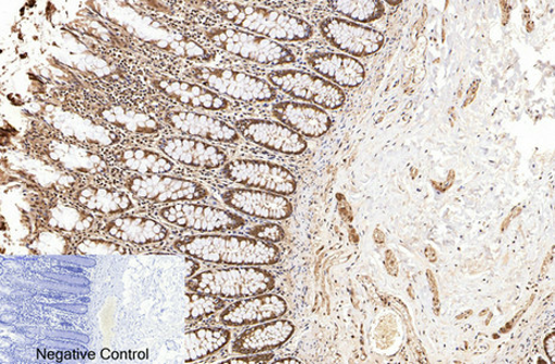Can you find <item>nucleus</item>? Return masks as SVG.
Returning a JSON list of instances; mask_svg holds the SVG:
<instances>
[{
	"label": "nucleus",
	"instance_id": "obj_1",
	"mask_svg": "<svg viewBox=\"0 0 555 364\" xmlns=\"http://www.w3.org/2000/svg\"><path fill=\"white\" fill-rule=\"evenodd\" d=\"M173 247L193 260L215 264L273 265L282 259L273 243L250 236H186L177 239Z\"/></svg>",
	"mask_w": 555,
	"mask_h": 364
},
{
	"label": "nucleus",
	"instance_id": "obj_2",
	"mask_svg": "<svg viewBox=\"0 0 555 364\" xmlns=\"http://www.w3.org/2000/svg\"><path fill=\"white\" fill-rule=\"evenodd\" d=\"M28 145L40 160L66 174L93 179L103 178L108 173L107 160L102 154L64 136L54 129L30 135Z\"/></svg>",
	"mask_w": 555,
	"mask_h": 364
},
{
	"label": "nucleus",
	"instance_id": "obj_3",
	"mask_svg": "<svg viewBox=\"0 0 555 364\" xmlns=\"http://www.w3.org/2000/svg\"><path fill=\"white\" fill-rule=\"evenodd\" d=\"M215 9L233 26L275 42L308 41L313 35V28L307 21L286 12L237 3L216 5Z\"/></svg>",
	"mask_w": 555,
	"mask_h": 364
},
{
	"label": "nucleus",
	"instance_id": "obj_4",
	"mask_svg": "<svg viewBox=\"0 0 555 364\" xmlns=\"http://www.w3.org/2000/svg\"><path fill=\"white\" fill-rule=\"evenodd\" d=\"M274 286V276L257 265L214 269L193 275L186 283L190 292L222 299H244L269 294Z\"/></svg>",
	"mask_w": 555,
	"mask_h": 364
},
{
	"label": "nucleus",
	"instance_id": "obj_5",
	"mask_svg": "<svg viewBox=\"0 0 555 364\" xmlns=\"http://www.w3.org/2000/svg\"><path fill=\"white\" fill-rule=\"evenodd\" d=\"M184 76L217 94L237 101L268 103L276 99V91L268 81L244 72L199 66L189 68Z\"/></svg>",
	"mask_w": 555,
	"mask_h": 364
},
{
	"label": "nucleus",
	"instance_id": "obj_6",
	"mask_svg": "<svg viewBox=\"0 0 555 364\" xmlns=\"http://www.w3.org/2000/svg\"><path fill=\"white\" fill-rule=\"evenodd\" d=\"M205 36L220 50L253 63L282 66L296 61V55L287 47L245 30L216 28L205 31Z\"/></svg>",
	"mask_w": 555,
	"mask_h": 364
},
{
	"label": "nucleus",
	"instance_id": "obj_7",
	"mask_svg": "<svg viewBox=\"0 0 555 364\" xmlns=\"http://www.w3.org/2000/svg\"><path fill=\"white\" fill-rule=\"evenodd\" d=\"M268 78L273 87L293 99L336 110L346 103V94L335 83L299 69H273Z\"/></svg>",
	"mask_w": 555,
	"mask_h": 364
},
{
	"label": "nucleus",
	"instance_id": "obj_8",
	"mask_svg": "<svg viewBox=\"0 0 555 364\" xmlns=\"http://www.w3.org/2000/svg\"><path fill=\"white\" fill-rule=\"evenodd\" d=\"M124 182L132 197L154 204L193 202L209 196V191L197 181L165 174L129 176Z\"/></svg>",
	"mask_w": 555,
	"mask_h": 364
},
{
	"label": "nucleus",
	"instance_id": "obj_9",
	"mask_svg": "<svg viewBox=\"0 0 555 364\" xmlns=\"http://www.w3.org/2000/svg\"><path fill=\"white\" fill-rule=\"evenodd\" d=\"M158 214L167 223L207 234L233 232L247 224L244 217L234 212L195 203L168 205Z\"/></svg>",
	"mask_w": 555,
	"mask_h": 364
},
{
	"label": "nucleus",
	"instance_id": "obj_10",
	"mask_svg": "<svg viewBox=\"0 0 555 364\" xmlns=\"http://www.w3.org/2000/svg\"><path fill=\"white\" fill-rule=\"evenodd\" d=\"M223 176L235 184L247 188L267 191L281 196H293L297 180L283 166L259 160H234L227 162Z\"/></svg>",
	"mask_w": 555,
	"mask_h": 364
},
{
	"label": "nucleus",
	"instance_id": "obj_11",
	"mask_svg": "<svg viewBox=\"0 0 555 364\" xmlns=\"http://www.w3.org/2000/svg\"><path fill=\"white\" fill-rule=\"evenodd\" d=\"M320 30L337 50L353 57L376 54L385 42L382 32L343 18H325L320 24Z\"/></svg>",
	"mask_w": 555,
	"mask_h": 364
},
{
	"label": "nucleus",
	"instance_id": "obj_12",
	"mask_svg": "<svg viewBox=\"0 0 555 364\" xmlns=\"http://www.w3.org/2000/svg\"><path fill=\"white\" fill-rule=\"evenodd\" d=\"M46 125L63 133L64 136L79 142L87 147H113L118 141V133L90 117L69 114L56 106L46 108L43 113Z\"/></svg>",
	"mask_w": 555,
	"mask_h": 364
},
{
	"label": "nucleus",
	"instance_id": "obj_13",
	"mask_svg": "<svg viewBox=\"0 0 555 364\" xmlns=\"http://www.w3.org/2000/svg\"><path fill=\"white\" fill-rule=\"evenodd\" d=\"M241 138L260 147L286 155H300L308 148L304 136L276 121L245 118L235 123Z\"/></svg>",
	"mask_w": 555,
	"mask_h": 364
},
{
	"label": "nucleus",
	"instance_id": "obj_14",
	"mask_svg": "<svg viewBox=\"0 0 555 364\" xmlns=\"http://www.w3.org/2000/svg\"><path fill=\"white\" fill-rule=\"evenodd\" d=\"M221 198L228 208L261 220L283 221L294 212L292 202L267 191L233 188L223 192Z\"/></svg>",
	"mask_w": 555,
	"mask_h": 364
},
{
	"label": "nucleus",
	"instance_id": "obj_15",
	"mask_svg": "<svg viewBox=\"0 0 555 364\" xmlns=\"http://www.w3.org/2000/svg\"><path fill=\"white\" fill-rule=\"evenodd\" d=\"M96 232L106 238H112L128 245L147 246L160 243L170 236L168 229L151 218L119 214L96 226Z\"/></svg>",
	"mask_w": 555,
	"mask_h": 364
},
{
	"label": "nucleus",
	"instance_id": "obj_16",
	"mask_svg": "<svg viewBox=\"0 0 555 364\" xmlns=\"http://www.w3.org/2000/svg\"><path fill=\"white\" fill-rule=\"evenodd\" d=\"M287 302L280 296L263 294L244 298L225 308L220 321L225 326L257 325L283 317Z\"/></svg>",
	"mask_w": 555,
	"mask_h": 364
},
{
	"label": "nucleus",
	"instance_id": "obj_17",
	"mask_svg": "<svg viewBox=\"0 0 555 364\" xmlns=\"http://www.w3.org/2000/svg\"><path fill=\"white\" fill-rule=\"evenodd\" d=\"M158 148L173 162L190 167L216 169L228 161L227 153L216 145L188 138H163Z\"/></svg>",
	"mask_w": 555,
	"mask_h": 364
},
{
	"label": "nucleus",
	"instance_id": "obj_18",
	"mask_svg": "<svg viewBox=\"0 0 555 364\" xmlns=\"http://www.w3.org/2000/svg\"><path fill=\"white\" fill-rule=\"evenodd\" d=\"M36 213L42 226L60 234L82 235L95 224V217L91 212L63 199L42 202Z\"/></svg>",
	"mask_w": 555,
	"mask_h": 364
},
{
	"label": "nucleus",
	"instance_id": "obj_19",
	"mask_svg": "<svg viewBox=\"0 0 555 364\" xmlns=\"http://www.w3.org/2000/svg\"><path fill=\"white\" fill-rule=\"evenodd\" d=\"M165 123L183 135L199 138L217 143H238L237 130L225 121L208 115L191 112H171L165 115Z\"/></svg>",
	"mask_w": 555,
	"mask_h": 364
},
{
	"label": "nucleus",
	"instance_id": "obj_20",
	"mask_svg": "<svg viewBox=\"0 0 555 364\" xmlns=\"http://www.w3.org/2000/svg\"><path fill=\"white\" fill-rule=\"evenodd\" d=\"M272 115L300 136L318 139L332 127L331 116L320 106L295 102H282L272 106Z\"/></svg>",
	"mask_w": 555,
	"mask_h": 364
},
{
	"label": "nucleus",
	"instance_id": "obj_21",
	"mask_svg": "<svg viewBox=\"0 0 555 364\" xmlns=\"http://www.w3.org/2000/svg\"><path fill=\"white\" fill-rule=\"evenodd\" d=\"M88 116L107 128H114L130 135L151 136L163 130V126L154 117L132 110L126 106L96 103L91 105Z\"/></svg>",
	"mask_w": 555,
	"mask_h": 364
},
{
	"label": "nucleus",
	"instance_id": "obj_22",
	"mask_svg": "<svg viewBox=\"0 0 555 364\" xmlns=\"http://www.w3.org/2000/svg\"><path fill=\"white\" fill-rule=\"evenodd\" d=\"M295 333V325L289 321L274 320L249 327L241 334L232 346L234 354H260L284 346Z\"/></svg>",
	"mask_w": 555,
	"mask_h": 364
},
{
	"label": "nucleus",
	"instance_id": "obj_23",
	"mask_svg": "<svg viewBox=\"0 0 555 364\" xmlns=\"http://www.w3.org/2000/svg\"><path fill=\"white\" fill-rule=\"evenodd\" d=\"M311 68L341 88L356 89L364 82L366 69L359 60L353 56L337 53L317 52L307 57Z\"/></svg>",
	"mask_w": 555,
	"mask_h": 364
},
{
	"label": "nucleus",
	"instance_id": "obj_24",
	"mask_svg": "<svg viewBox=\"0 0 555 364\" xmlns=\"http://www.w3.org/2000/svg\"><path fill=\"white\" fill-rule=\"evenodd\" d=\"M152 82L156 90L170 96L177 103L192 108L222 112L232 106V103L223 99V96L202 87L199 83L170 78H155Z\"/></svg>",
	"mask_w": 555,
	"mask_h": 364
},
{
	"label": "nucleus",
	"instance_id": "obj_25",
	"mask_svg": "<svg viewBox=\"0 0 555 364\" xmlns=\"http://www.w3.org/2000/svg\"><path fill=\"white\" fill-rule=\"evenodd\" d=\"M65 196L91 213L108 217L125 214L135 208L128 194L118 190L83 186L65 193Z\"/></svg>",
	"mask_w": 555,
	"mask_h": 364
},
{
	"label": "nucleus",
	"instance_id": "obj_26",
	"mask_svg": "<svg viewBox=\"0 0 555 364\" xmlns=\"http://www.w3.org/2000/svg\"><path fill=\"white\" fill-rule=\"evenodd\" d=\"M231 339L232 333L223 327H202L193 330L184 336L182 359L185 362L203 360L223 349Z\"/></svg>",
	"mask_w": 555,
	"mask_h": 364
},
{
	"label": "nucleus",
	"instance_id": "obj_27",
	"mask_svg": "<svg viewBox=\"0 0 555 364\" xmlns=\"http://www.w3.org/2000/svg\"><path fill=\"white\" fill-rule=\"evenodd\" d=\"M112 161L141 176L164 174L175 169L173 161L167 156L141 148L117 151L112 155Z\"/></svg>",
	"mask_w": 555,
	"mask_h": 364
},
{
	"label": "nucleus",
	"instance_id": "obj_28",
	"mask_svg": "<svg viewBox=\"0 0 555 364\" xmlns=\"http://www.w3.org/2000/svg\"><path fill=\"white\" fill-rule=\"evenodd\" d=\"M330 6L337 14L360 23L377 21L385 14L382 2H330Z\"/></svg>",
	"mask_w": 555,
	"mask_h": 364
},
{
	"label": "nucleus",
	"instance_id": "obj_29",
	"mask_svg": "<svg viewBox=\"0 0 555 364\" xmlns=\"http://www.w3.org/2000/svg\"><path fill=\"white\" fill-rule=\"evenodd\" d=\"M225 307V301L220 297L190 292L186 295V321L198 322L209 318L210 315L220 312Z\"/></svg>",
	"mask_w": 555,
	"mask_h": 364
},
{
	"label": "nucleus",
	"instance_id": "obj_30",
	"mask_svg": "<svg viewBox=\"0 0 555 364\" xmlns=\"http://www.w3.org/2000/svg\"><path fill=\"white\" fill-rule=\"evenodd\" d=\"M156 46H159L162 50L172 52L190 60L210 61L215 56L214 52H209L198 43L189 40H173L156 43Z\"/></svg>",
	"mask_w": 555,
	"mask_h": 364
},
{
	"label": "nucleus",
	"instance_id": "obj_31",
	"mask_svg": "<svg viewBox=\"0 0 555 364\" xmlns=\"http://www.w3.org/2000/svg\"><path fill=\"white\" fill-rule=\"evenodd\" d=\"M75 251L80 255L94 253H127V247L122 243L111 238H83L76 243Z\"/></svg>",
	"mask_w": 555,
	"mask_h": 364
},
{
	"label": "nucleus",
	"instance_id": "obj_32",
	"mask_svg": "<svg viewBox=\"0 0 555 364\" xmlns=\"http://www.w3.org/2000/svg\"><path fill=\"white\" fill-rule=\"evenodd\" d=\"M248 235L269 243L282 242L286 234L285 230L275 223L260 224L248 230Z\"/></svg>",
	"mask_w": 555,
	"mask_h": 364
},
{
	"label": "nucleus",
	"instance_id": "obj_33",
	"mask_svg": "<svg viewBox=\"0 0 555 364\" xmlns=\"http://www.w3.org/2000/svg\"><path fill=\"white\" fill-rule=\"evenodd\" d=\"M274 354H250L243 358H234L224 361V363H268L271 362Z\"/></svg>",
	"mask_w": 555,
	"mask_h": 364
},
{
	"label": "nucleus",
	"instance_id": "obj_34",
	"mask_svg": "<svg viewBox=\"0 0 555 364\" xmlns=\"http://www.w3.org/2000/svg\"><path fill=\"white\" fill-rule=\"evenodd\" d=\"M555 336L551 334L545 339V350L552 363H555Z\"/></svg>",
	"mask_w": 555,
	"mask_h": 364
},
{
	"label": "nucleus",
	"instance_id": "obj_35",
	"mask_svg": "<svg viewBox=\"0 0 555 364\" xmlns=\"http://www.w3.org/2000/svg\"><path fill=\"white\" fill-rule=\"evenodd\" d=\"M479 83L480 81L476 80L473 84H470V89H468L467 91V100L464 104L465 106L475 100Z\"/></svg>",
	"mask_w": 555,
	"mask_h": 364
},
{
	"label": "nucleus",
	"instance_id": "obj_36",
	"mask_svg": "<svg viewBox=\"0 0 555 364\" xmlns=\"http://www.w3.org/2000/svg\"><path fill=\"white\" fill-rule=\"evenodd\" d=\"M275 363H300L298 360L296 359H278L274 361Z\"/></svg>",
	"mask_w": 555,
	"mask_h": 364
}]
</instances>
